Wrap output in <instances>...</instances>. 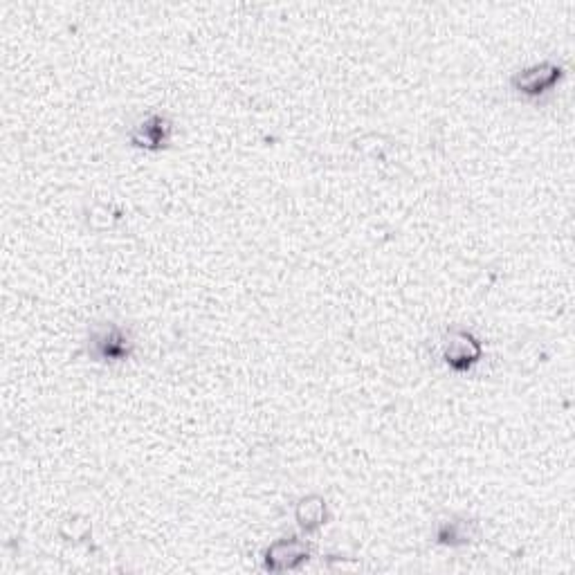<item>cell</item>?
<instances>
[{
	"instance_id": "6da1fadb",
	"label": "cell",
	"mask_w": 575,
	"mask_h": 575,
	"mask_svg": "<svg viewBox=\"0 0 575 575\" xmlns=\"http://www.w3.org/2000/svg\"><path fill=\"white\" fill-rule=\"evenodd\" d=\"M481 342L470 331L454 328L443 342V360L452 371H468L481 358Z\"/></svg>"
},
{
	"instance_id": "7a4b0ae2",
	"label": "cell",
	"mask_w": 575,
	"mask_h": 575,
	"mask_svg": "<svg viewBox=\"0 0 575 575\" xmlns=\"http://www.w3.org/2000/svg\"><path fill=\"white\" fill-rule=\"evenodd\" d=\"M560 77H562V68L558 66V63L542 61V63H535V66L531 68L519 70L513 77V88L519 95L540 97L544 93H549V90L558 84Z\"/></svg>"
},
{
	"instance_id": "3957f363",
	"label": "cell",
	"mask_w": 575,
	"mask_h": 575,
	"mask_svg": "<svg viewBox=\"0 0 575 575\" xmlns=\"http://www.w3.org/2000/svg\"><path fill=\"white\" fill-rule=\"evenodd\" d=\"M133 349L131 337L126 335L120 326H104L90 337V355L99 362H120L129 358Z\"/></svg>"
},
{
	"instance_id": "277c9868",
	"label": "cell",
	"mask_w": 575,
	"mask_h": 575,
	"mask_svg": "<svg viewBox=\"0 0 575 575\" xmlns=\"http://www.w3.org/2000/svg\"><path fill=\"white\" fill-rule=\"evenodd\" d=\"M310 549L306 542L297 540V537H286V540H279L275 544H270V549L263 555V567L272 573H284V571H295L301 564L308 562Z\"/></svg>"
},
{
	"instance_id": "5b68a950",
	"label": "cell",
	"mask_w": 575,
	"mask_h": 575,
	"mask_svg": "<svg viewBox=\"0 0 575 575\" xmlns=\"http://www.w3.org/2000/svg\"><path fill=\"white\" fill-rule=\"evenodd\" d=\"M171 122L164 115H149L144 122L135 126L131 133L133 146L144 151H160L171 142Z\"/></svg>"
},
{
	"instance_id": "8992f818",
	"label": "cell",
	"mask_w": 575,
	"mask_h": 575,
	"mask_svg": "<svg viewBox=\"0 0 575 575\" xmlns=\"http://www.w3.org/2000/svg\"><path fill=\"white\" fill-rule=\"evenodd\" d=\"M297 524L304 533H315L326 524V501L322 497L301 499L295 510Z\"/></svg>"
},
{
	"instance_id": "52a82bcc",
	"label": "cell",
	"mask_w": 575,
	"mask_h": 575,
	"mask_svg": "<svg viewBox=\"0 0 575 575\" xmlns=\"http://www.w3.org/2000/svg\"><path fill=\"white\" fill-rule=\"evenodd\" d=\"M436 537L441 544L456 546V544H468L472 535L468 522H443L441 528H438Z\"/></svg>"
}]
</instances>
